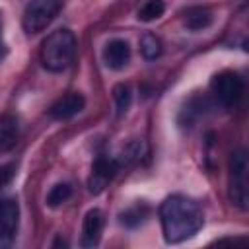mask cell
Returning a JSON list of instances; mask_svg holds the SVG:
<instances>
[{
	"label": "cell",
	"instance_id": "cell-1",
	"mask_svg": "<svg viewBox=\"0 0 249 249\" xmlns=\"http://www.w3.org/2000/svg\"><path fill=\"white\" fill-rule=\"evenodd\" d=\"M160 222L167 243H181L191 239L204 224L202 208L196 200L185 195L167 196L160 206Z\"/></svg>",
	"mask_w": 249,
	"mask_h": 249
},
{
	"label": "cell",
	"instance_id": "cell-2",
	"mask_svg": "<svg viewBox=\"0 0 249 249\" xmlns=\"http://www.w3.org/2000/svg\"><path fill=\"white\" fill-rule=\"evenodd\" d=\"M78 41L70 29L53 31L41 47V62L49 72H64L76 58Z\"/></svg>",
	"mask_w": 249,
	"mask_h": 249
},
{
	"label": "cell",
	"instance_id": "cell-3",
	"mask_svg": "<svg viewBox=\"0 0 249 249\" xmlns=\"http://www.w3.org/2000/svg\"><path fill=\"white\" fill-rule=\"evenodd\" d=\"M62 6H64V0H29L21 18V25L25 33L35 35L45 31L56 19Z\"/></svg>",
	"mask_w": 249,
	"mask_h": 249
},
{
	"label": "cell",
	"instance_id": "cell-4",
	"mask_svg": "<svg viewBox=\"0 0 249 249\" xmlns=\"http://www.w3.org/2000/svg\"><path fill=\"white\" fill-rule=\"evenodd\" d=\"M247 169V152L239 148L230 156V200L239 210H247L249 206Z\"/></svg>",
	"mask_w": 249,
	"mask_h": 249
},
{
	"label": "cell",
	"instance_id": "cell-5",
	"mask_svg": "<svg viewBox=\"0 0 249 249\" xmlns=\"http://www.w3.org/2000/svg\"><path fill=\"white\" fill-rule=\"evenodd\" d=\"M245 82L233 70H222L210 80V93L222 107H235L243 95Z\"/></svg>",
	"mask_w": 249,
	"mask_h": 249
},
{
	"label": "cell",
	"instance_id": "cell-6",
	"mask_svg": "<svg viewBox=\"0 0 249 249\" xmlns=\"http://www.w3.org/2000/svg\"><path fill=\"white\" fill-rule=\"evenodd\" d=\"M121 169V161L119 158L107 156V154H99L95 158V161L91 163V173L88 177V189L93 195H99L107 189V185L113 181V177L117 175V171Z\"/></svg>",
	"mask_w": 249,
	"mask_h": 249
},
{
	"label": "cell",
	"instance_id": "cell-7",
	"mask_svg": "<svg viewBox=\"0 0 249 249\" xmlns=\"http://www.w3.org/2000/svg\"><path fill=\"white\" fill-rule=\"evenodd\" d=\"M19 226V204L12 196L0 198V247L12 245Z\"/></svg>",
	"mask_w": 249,
	"mask_h": 249
},
{
	"label": "cell",
	"instance_id": "cell-8",
	"mask_svg": "<svg viewBox=\"0 0 249 249\" xmlns=\"http://www.w3.org/2000/svg\"><path fill=\"white\" fill-rule=\"evenodd\" d=\"M86 107V99L82 93L78 91H72V93H66L62 97H58L51 109H49V117L54 119V121H68L72 117H76L78 113H82Z\"/></svg>",
	"mask_w": 249,
	"mask_h": 249
},
{
	"label": "cell",
	"instance_id": "cell-9",
	"mask_svg": "<svg viewBox=\"0 0 249 249\" xmlns=\"http://www.w3.org/2000/svg\"><path fill=\"white\" fill-rule=\"evenodd\" d=\"M103 226H105L103 212L99 208L88 210L86 216H84V222H82V239H80V245L82 247H95L99 243V239H101Z\"/></svg>",
	"mask_w": 249,
	"mask_h": 249
},
{
	"label": "cell",
	"instance_id": "cell-10",
	"mask_svg": "<svg viewBox=\"0 0 249 249\" xmlns=\"http://www.w3.org/2000/svg\"><path fill=\"white\" fill-rule=\"evenodd\" d=\"M130 60V45L124 39H113L103 49V62L111 70H123Z\"/></svg>",
	"mask_w": 249,
	"mask_h": 249
},
{
	"label": "cell",
	"instance_id": "cell-11",
	"mask_svg": "<svg viewBox=\"0 0 249 249\" xmlns=\"http://www.w3.org/2000/svg\"><path fill=\"white\" fill-rule=\"evenodd\" d=\"M19 136V121L12 113L0 117V152H10Z\"/></svg>",
	"mask_w": 249,
	"mask_h": 249
},
{
	"label": "cell",
	"instance_id": "cell-12",
	"mask_svg": "<svg viewBox=\"0 0 249 249\" xmlns=\"http://www.w3.org/2000/svg\"><path fill=\"white\" fill-rule=\"evenodd\" d=\"M214 16L208 8L204 6H193V8H187L185 14H183V21L187 25V29L191 31H202L206 29L210 23H212Z\"/></svg>",
	"mask_w": 249,
	"mask_h": 249
},
{
	"label": "cell",
	"instance_id": "cell-13",
	"mask_svg": "<svg viewBox=\"0 0 249 249\" xmlns=\"http://www.w3.org/2000/svg\"><path fill=\"white\" fill-rule=\"evenodd\" d=\"M148 214H150V206H148L146 202H134V204L128 206L124 212H121L119 222H121L124 228L134 230V228H138V226H142V224L146 222Z\"/></svg>",
	"mask_w": 249,
	"mask_h": 249
},
{
	"label": "cell",
	"instance_id": "cell-14",
	"mask_svg": "<svg viewBox=\"0 0 249 249\" xmlns=\"http://www.w3.org/2000/svg\"><path fill=\"white\" fill-rule=\"evenodd\" d=\"M204 107H208V99L206 97H200V95H195L187 101V105L183 107L181 115H179V123L185 126V124H193L202 113H204Z\"/></svg>",
	"mask_w": 249,
	"mask_h": 249
},
{
	"label": "cell",
	"instance_id": "cell-15",
	"mask_svg": "<svg viewBox=\"0 0 249 249\" xmlns=\"http://www.w3.org/2000/svg\"><path fill=\"white\" fill-rule=\"evenodd\" d=\"M140 53L146 60H156L161 56L163 53V47H161V41L160 37H156L154 33H146L142 39H140Z\"/></svg>",
	"mask_w": 249,
	"mask_h": 249
},
{
	"label": "cell",
	"instance_id": "cell-16",
	"mask_svg": "<svg viewBox=\"0 0 249 249\" xmlns=\"http://www.w3.org/2000/svg\"><path fill=\"white\" fill-rule=\"evenodd\" d=\"M113 97H115V107H117V115H124L130 109L132 103V89L126 84H117L113 88Z\"/></svg>",
	"mask_w": 249,
	"mask_h": 249
},
{
	"label": "cell",
	"instance_id": "cell-17",
	"mask_svg": "<svg viewBox=\"0 0 249 249\" xmlns=\"http://www.w3.org/2000/svg\"><path fill=\"white\" fill-rule=\"evenodd\" d=\"M165 12V2L163 0H146L142 8L138 10V19L140 21H154L161 18Z\"/></svg>",
	"mask_w": 249,
	"mask_h": 249
},
{
	"label": "cell",
	"instance_id": "cell-18",
	"mask_svg": "<svg viewBox=\"0 0 249 249\" xmlns=\"http://www.w3.org/2000/svg\"><path fill=\"white\" fill-rule=\"evenodd\" d=\"M70 196H72V185H70V183H56V185L49 191V195H47V206L56 208V206H60L62 202H66Z\"/></svg>",
	"mask_w": 249,
	"mask_h": 249
},
{
	"label": "cell",
	"instance_id": "cell-19",
	"mask_svg": "<svg viewBox=\"0 0 249 249\" xmlns=\"http://www.w3.org/2000/svg\"><path fill=\"white\" fill-rule=\"evenodd\" d=\"M12 177H14V163L2 165V167H0V191L12 181Z\"/></svg>",
	"mask_w": 249,
	"mask_h": 249
},
{
	"label": "cell",
	"instance_id": "cell-20",
	"mask_svg": "<svg viewBox=\"0 0 249 249\" xmlns=\"http://www.w3.org/2000/svg\"><path fill=\"white\" fill-rule=\"evenodd\" d=\"M6 56V43H4V37H2V14H0V60Z\"/></svg>",
	"mask_w": 249,
	"mask_h": 249
},
{
	"label": "cell",
	"instance_id": "cell-21",
	"mask_svg": "<svg viewBox=\"0 0 249 249\" xmlns=\"http://www.w3.org/2000/svg\"><path fill=\"white\" fill-rule=\"evenodd\" d=\"M53 245H66V241H64V239H56Z\"/></svg>",
	"mask_w": 249,
	"mask_h": 249
}]
</instances>
